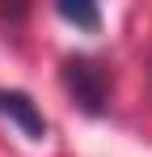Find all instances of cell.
Returning a JSON list of instances; mask_svg holds the SVG:
<instances>
[{
	"mask_svg": "<svg viewBox=\"0 0 152 157\" xmlns=\"http://www.w3.org/2000/svg\"><path fill=\"white\" fill-rule=\"evenodd\" d=\"M55 13H59L68 26H80V30H89V34L101 30V9H97V4H89V0H76V4H72V0H59Z\"/></svg>",
	"mask_w": 152,
	"mask_h": 157,
	"instance_id": "3957f363",
	"label": "cell"
},
{
	"mask_svg": "<svg viewBox=\"0 0 152 157\" xmlns=\"http://www.w3.org/2000/svg\"><path fill=\"white\" fill-rule=\"evenodd\" d=\"M0 115L13 128H21V136H30V140H42L47 136V119H42L38 102L30 94H21V89H0Z\"/></svg>",
	"mask_w": 152,
	"mask_h": 157,
	"instance_id": "7a4b0ae2",
	"label": "cell"
},
{
	"mask_svg": "<svg viewBox=\"0 0 152 157\" xmlns=\"http://www.w3.org/2000/svg\"><path fill=\"white\" fill-rule=\"evenodd\" d=\"M59 81H63L68 98H72L85 115H106L110 72H106L101 59H93V55H68V59L59 64Z\"/></svg>",
	"mask_w": 152,
	"mask_h": 157,
	"instance_id": "6da1fadb",
	"label": "cell"
}]
</instances>
